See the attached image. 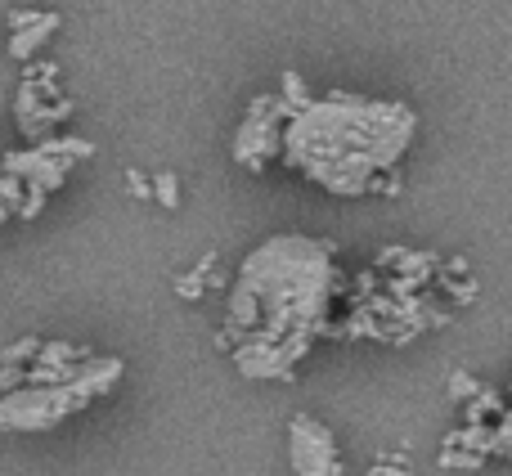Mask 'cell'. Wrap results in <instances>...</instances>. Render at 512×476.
Segmentation results:
<instances>
[{
	"instance_id": "6da1fadb",
	"label": "cell",
	"mask_w": 512,
	"mask_h": 476,
	"mask_svg": "<svg viewBox=\"0 0 512 476\" xmlns=\"http://www.w3.org/2000/svg\"><path fill=\"white\" fill-rule=\"evenodd\" d=\"M337 292L333 243L306 234H274L252 247L225 301V351L252 382L292 378L310 342L324 333Z\"/></svg>"
},
{
	"instance_id": "7a4b0ae2",
	"label": "cell",
	"mask_w": 512,
	"mask_h": 476,
	"mask_svg": "<svg viewBox=\"0 0 512 476\" xmlns=\"http://www.w3.org/2000/svg\"><path fill=\"white\" fill-rule=\"evenodd\" d=\"M418 131L409 104L360 95L306 99L297 77H283V131L279 153L292 171L324 185L328 194H369L400 167Z\"/></svg>"
},
{
	"instance_id": "3957f363",
	"label": "cell",
	"mask_w": 512,
	"mask_h": 476,
	"mask_svg": "<svg viewBox=\"0 0 512 476\" xmlns=\"http://www.w3.org/2000/svg\"><path fill=\"white\" fill-rule=\"evenodd\" d=\"M122 373L126 364L117 355H86L68 382L9 391V396H0V432H50L86 405H95L99 396H108L122 382Z\"/></svg>"
},
{
	"instance_id": "277c9868",
	"label": "cell",
	"mask_w": 512,
	"mask_h": 476,
	"mask_svg": "<svg viewBox=\"0 0 512 476\" xmlns=\"http://www.w3.org/2000/svg\"><path fill=\"white\" fill-rule=\"evenodd\" d=\"M279 131H283V95L252 99L239 135H234V162L248 171H261L270 158H279Z\"/></svg>"
},
{
	"instance_id": "5b68a950",
	"label": "cell",
	"mask_w": 512,
	"mask_h": 476,
	"mask_svg": "<svg viewBox=\"0 0 512 476\" xmlns=\"http://www.w3.org/2000/svg\"><path fill=\"white\" fill-rule=\"evenodd\" d=\"M288 454L297 476H342V459H337V441L324 423L310 414H297L288 427Z\"/></svg>"
},
{
	"instance_id": "8992f818",
	"label": "cell",
	"mask_w": 512,
	"mask_h": 476,
	"mask_svg": "<svg viewBox=\"0 0 512 476\" xmlns=\"http://www.w3.org/2000/svg\"><path fill=\"white\" fill-rule=\"evenodd\" d=\"M0 171H9V176H18L27 189H41V194H54V189L68 180L72 171V158L59 149V135H50V140L32 144V149H14L0 158Z\"/></svg>"
},
{
	"instance_id": "52a82bcc",
	"label": "cell",
	"mask_w": 512,
	"mask_h": 476,
	"mask_svg": "<svg viewBox=\"0 0 512 476\" xmlns=\"http://www.w3.org/2000/svg\"><path fill=\"white\" fill-rule=\"evenodd\" d=\"M59 23H63V18L54 14V9H36L32 23H23L18 32H9V54H14L18 63H32L36 54L50 45V36L59 32Z\"/></svg>"
},
{
	"instance_id": "ba28073f",
	"label": "cell",
	"mask_w": 512,
	"mask_h": 476,
	"mask_svg": "<svg viewBox=\"0 0 512 476\" xmlns=\"http://www.w3.org/2000/svg\"><path fill=\"white\" fill-rule=\"evenodd\" d=\"M36 355H41V342H36V337H18L14 346H5V351H0V364H18V369H27Z\"/></svg>"
},
{
	"instance_id": "9c48e42d",
	"label": "cell",
	"mask_w": 512,
	"mask_h": 476,
	"mask_svg": "<svg viewBox=\"0 0 512 476\" xmlns=\"http://www.w3.org/2000/svg\"><path fill=\"white\" fill-rule=\"evenodd\" d=\"M153 198H158L162 207H180V180L171 176V171H162V176H153Z\"/></svg>"
},
{
	"instance_id": "30bf717a",
	"label": "cell",
	"mask_w": 512,
	"mask_h": 476,
	"mask_svg": "<svg viewBox=\"0 0 512 476\" xmlns=\"http://www.w3.org/2000/svg\"><path fill=\"white\" fill-rule=\"evenodd\" d=\"M27 387V369H18V364H0V396H9V391Z\"/></svg>"
},
{
	"instance_id": "8fae6325",
	"label": "cell",
	"mask_w": 512,
	"mask_h": 476,
	"mask_svg": "<svg viewBox=\"0 0 512 476\" xmlns=\"http://www.w3.org/2000/svg\"><path fill=\"white\" fill-rule=\"evenodd\" d=\"M126 180H131V185H126V189H131L135 198H153V180H144L140 171H126Z\"/></svg>"
},
{
	"instance_id": "7c38bea8",
	"label": "cell",
	"mask_w": 512,
	"mask_h": 476,
	"mask_svg": "<svg viewBox=\"0 0 512 476\" xmlns=\"http://www.w3.org/2000/svg\"><path fill=\"white\" fill-rule=\"evenodd\" d=\"M5 221H9V207H5V203H0V225H5Z\"/></svg>"
}]
</instances>
